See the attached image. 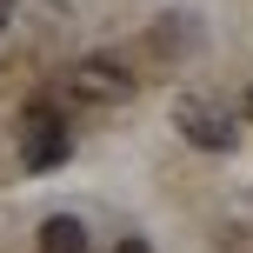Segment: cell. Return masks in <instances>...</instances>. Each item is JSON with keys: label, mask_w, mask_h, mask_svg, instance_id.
Wrapping results in <instances>:
<instances>
[{"label": "cell", "mask_w": 253, "mask_h": 253, "mask_svg": "<svg viewBox=\"0 0 253 253\" xmlns=\"http://www.w3.org/2000/svg\"><path fill=\"white\" fill-rule=\"evenodd\" d=\"M13 140H20V167H27V173H53V167L74 153V126H67V114L53 100H34V107H27Z\"/></svg>", "instance_id": "cell-1"}, {"label": "cell", "mask_w": 253, "mask_h": 253, "mask_svg": "<svg viewBox=\"0 0 253 253\" xmlns=\"http://www.w3.org/2000/svg\"><path fill=\"white\" fill-rule=\"evenodd\" d=\"M67 93L87 107H120V100H133V74L120 60H107V53H87V60L67 67Z\"/></svg>", "instance_id": "cell-2"}, {"label": "cell", "mask_w": 253, "mask_h": 253, "mask_svg": "<svg viewBox=\"0 0 253 253\" xmlns=\"http://www.w3.org/2000/svg\"><path fill=\"white\" fill-rule=\"evenodd\" d=\"M173 126H180V140H193L200 153H227L233 147V114L220 100H207V93H180Z\"/></svg>", "instance_id": "cell-3"}, {"label": "cell", "mask_w": 253, "mask_h": 253, "mask_svg": "<svg viewBox=\"0 0 253 253\" xmlns=\"http://www.w3.org/2000/svg\"><path fill=\"white\" fill-rule=\"evenodd\" d=\"M40 253H87V227H80L74 213L40 220Z\"/></svg>", "instance_id": "cell-4"}, {"label": "cell", "mask_w": 253, "mask_h": 253, "mask_svg": "<svg viewBox=\"0 0 253 253\" xmlns=\"http://www.w3.org/2000/svg\"><path fill=\"white\" fill-rule=\"evenodd\" d=\"M153 47H160V53H187V47H193L187 13H167V20H160V34H153Z\"/></svg>", "instance_id": "cell-5"}, {"label": "cell", "mask_w": 253, "mask_h": 253, "mask_svg": "<svg viewBox=\"0 0 253 253\" xmlns=\"http://www.w3.org/2000/svg\"><path fill=\"white\" fill-rule=\"evenodd\" d=\"M114 253H153V247H147V240H140V233H126V240H120Z\"/></svg>", "instance_id": "cell-6"}, {"label": "cell", "mask_w": 253, "mask_h": 253, "mask_svg": "<svg viewBox=\"0 0 253 253\" xmlns=\"http://www.w3.org/2000/svg\"><path fill=\"white\" fill-rule=\"evenodd\" d=\"M7 20H13V0H0V34H7Z\"/></svg>", "instance_id": "cell-7"}, {"label": "cell", "mask_w": 253, "mask_h": 253, "mask_svg": "<svg viewBox=\"0 0 253 253\" xmlns=\"http://www.w3.org/2000/svg\"><path fill=\"white\" fill-rule=\"evenodd\" d=\"M247 114H253V93H247Z\"/></svg>", "instance_id": "cell-8"}]
</instances>
